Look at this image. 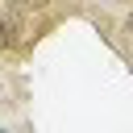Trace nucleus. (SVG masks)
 I'll use <instances>...</instances> for the list:
<instances>
[{
    "label": "nucleus",
    "instance_id": "nucleus-1",
    "mask_svg": "<svg viewBox=\"0 0 133 133\" xmlns=\"http://www.w3.org/2000/svg\"><path fill=\"white\" fill-rule=\"evenodd\" d=\"M25 37H21V17H17V8H8V12H0V50H17Z\"/></svg>",
    "mask_w": 133,
    "mask_h": 133
},
{
    "label": "nucleus",
    "instance_id": "nucleus-4",
    "mask_svg": "<svg viewBox=\"0 0 133 133\" xmlns=\"http://www.w3.org/2000/svg\"><path fill=\"white\" fill-rule=\"evenodd\" d=\"M0 87H4V83H0Z\"/></svg>",
    "mask_w": 133,
    "mask_h": 133
},
{
    "label": "nucleus",
    "instance_id": "nucleus-3",
    "mask_svg": "<svg viewBox=\"0 0 133 133\" xmlns=\"http://www.w3.org/2000/svg\"><path fill=\"white\" fill-rule=\"evenodd\" d=\"M100 4H121V0H100Z\"/></svg>",
    "mask_w": 133,
    "mask_h": 133
},
{
    "label": "nucleus",
    "instance_id": "nucleus-2",
    "mask_svg": "<svg viewBox=\"0 0 133 133\" xmlns=\"http://www.w3.org/2000/svg\"><path fill=\"white\" fill-rule=\"evenodd\" d=\"M121 33H125V37H129V42H133V8H129V12H125V21H121Z\"/></svg>",
    "mask_w": 133,
    "mask_h": 133
}]
</instances>
